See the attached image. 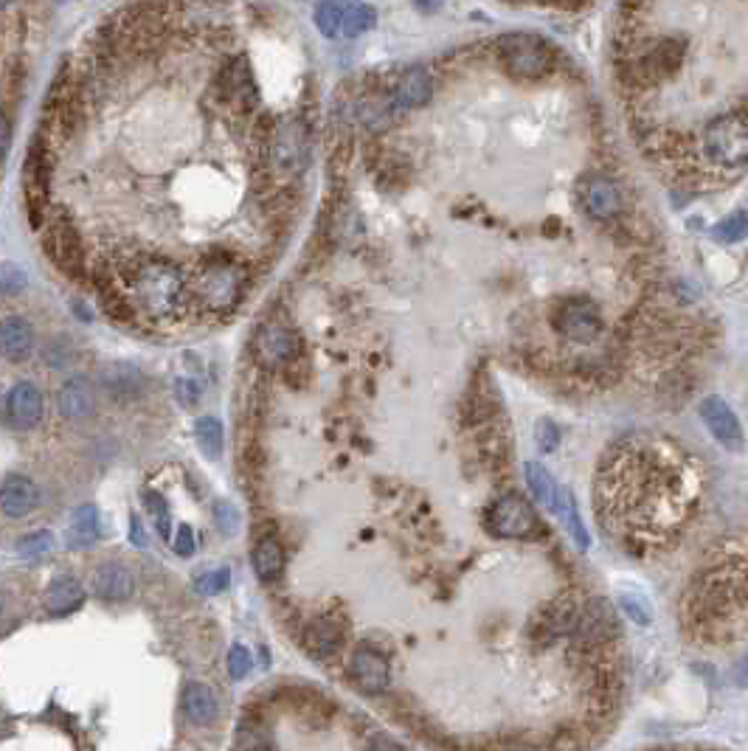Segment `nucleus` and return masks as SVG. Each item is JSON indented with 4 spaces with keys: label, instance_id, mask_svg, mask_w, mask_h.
Masks as SVG:
<instances>
[{
    "label": "nucleus",
    "instance_id": "1",
    "mask_svg": "<svg viewBox=\"0 0 748 751\" xmlns=\"http://www.w3.org/2000/svg\"><path fill=\"white\" fill-rule=\"evenodd\" d=\"M248 276L251 271L237 259V254L225 248H211L197 262L192 296L203 313L231 316L248 293Z\"/></svg>",
    "mask_w": 748,
    "mask_h": 751
},
{
    "label": "nucleus",
    "instance_id": "2",
    "mask_svg": "<svg viewBox=\"0 0 748 751\" xmlns=\"http://www.w3.org/2000/svg\"><path fill=\"white\" fill-rule=\"evenodd\" d=\"M495 54H498L501 68H507V74L521 82H538L552 74L557 65V51L552 43L526 31L501 34L495 43Z\"/></svg>",
    "mask_w": 748,
    "mask_h": 751
},
{
    "label": "nucleus",
    "instance_id": "3",
    "mask_svg": "<svg viewBox=\"0 0 748 751\" xmlns=\"http://www.w3.org/2000/svg\"><path fill=\"white\" fill-rule=\"evenodd\" d=\"M704 155L723 169H740L748 164V110L720 113L706 121Z\"/></svg>",
    "mask_w": 748,
    "mask_h": 751
},
{
    "label": "nucleus",
    "instance_id": "4",
    "mask_svg": "<svg viewBox=\"0 0 748 751\" xmlns=\"http://www.w3.org/2000/svg\"><path fill=\"white\" fill-rule=\"evenodd\" d=\"M552 327L557 335L569 338L574 344H594L602 330V310L591 296H566L554 304Z\"/></svg>",
    "mask_w": 748,
    "mask_h": 751
},
{
    "label": "nucleus",
    "instance_id": "5",
    "mask_svg": "<svg viewBox=\"0 0 748 751\" xmlns=\"http://www.w3.org/2000/svg\"><path fill=\"white\" fill-rule=\"evenodd\" d=\"M214 96L217 102L240 116H251L256 107H259V88L254 82V71H251V62L245 57H234L228 60L220 68V74L214 79Z\"/></svg>",
    "mask_w": 748,
    "mask_h": 751
},
{
    "label": "nucleus",
    "instance_id": "6",
    "mask_svg": "<svg viewBox=\"0 0 748 751\" xmlns=\"http://www.w3.org/2000/svg\"><path fill=\"white\" fill-rule=\"evenodd\" d=\"M490 529L507 541H529L540 535V521L521 493H504L490 507Z\"/></svg>",
    "mask_w": 748,
    "mask_h": 751
},
{
    "label": "nucleus",
    "instance_id": "7",
    "mask_svg": "<svg viewBox=\"0 0 748 751\" xmlns=\"http://www.w3.org/2000/svg\"><path fill=\"white\" fill-rule=\"evenodd\" d=\"M580 614H583V605L574 600L571 594H560V597H554L552 602H546L540 608V614L529 625V636L535 642L552 645L560 636L574 633L577 622H580Z\"/></svg>",
    "mask_w": 748,
    "mask_h": 751
},
{
    "label": "nucleus",
    "instance_id": "8",
    "mask_svg": "<svg viewBox=\"0 0 748 751\" xmlns=\"http://www.w3.org/2000/svg\"><path fill=\"white\" fill-rule=\"evenodd\" d=\"M301 355V338L285 324H262L254 335V358L265 369L293 366Z\"/></svg>",
    "mask_w": 748,
    "mask_h": 751
},
{
    "label": "nucleus",
    "instance_id": "9",
    "mask_svg": "<svg viewBox=\"0 0 748 751\" xmlns=\"http://www.w3.org/2000/svg\"><path fill=\"white\" fill-rule=\"evenodd\" d=\"M268 161L293 178H299L304 172V166L310 161V136L301 121H287L276 130Z\"/></svg>",
    "mask_w": 748,
    "mask_h": 751
},
{
    "label": "nucleus",
    "instance_id": "10",
    "mask_svg": "<svg viewBox=\"0 0 748 751\" xmlns=\"http://www.w3.org/2000/svg\"><path fill=\"white\" fill-rule=\"evenodd\" d=\"M571 636H574V645L583 647V650H594V647L614 642L619 636V619H616L614 608L605 600H588Z\"/></svg>",
    "mask_w": 748,
    "mask_h": 751
},
{
    "label": "nucleus",
    "instance_id": "11",
    "mask_svg": "<svg viewBox=\"0 0 748 751\" xmlns=\"http://www.w3.org/2000/svg\"><path fill=\"white\" fill-rule=\"evenodd\" d=\"M580 203L585 214L597 223H611L625 209V197L619 186L605 175H591L580 183Z\"/></svg>",
    "mask_w": 748,
    "mask_h": 751
},
{
    "label": "nucleus",
    "instance_id": "12",
    "mask_svg": "<svg viewBox=\"0 0 748 751\" xmlns=\"http://www.w3.org/2000/svg\"><path fill=\"white\" fill-rule=\"evenodd\" d=\"M346 673H349V681L360 692H366V695H377V692L386 690L391 678L389 661L383 659L377 650H372V647H358L352 653V659H349Z\"/></svg>",
    "mask_w": 748,
    "mask_h": 751
},
{
    "label": "nucleus",
    "instance_id": "13",
    "mask_svg": "<svg viewBox=\"0 0 748 751\" xmlns=\"http://www.w3.org/2000/svg\"><path fill=\"white\" fill-rule=\"evenodd\" d=\"M701 420L706 422L709 434L718 439L726 451H743V428L732 411V406L720 397H706L701 403Z\"/></svg>",
    "mask_w": 748,
    "mask_h": 751
},
{
    "label": "nucleus",
    "instance_id": "14",
    "mask_svg": "<svg viewBox=\"0 0 748 751\" xmlns=\"http://www.w3.org/2000/svg\"><path fill=\"white\" fill-rule=\"evenodd\" d=\"M43 420V394L34 383H15L6 394V422L17 431H29Z\"/></svg>",
    "mask_w": 748,
    "mask_h": 751
},
{
    "label": "nucleus",
    "instance_id": "15",
    "mask_svg": "<svg viewBox=\"0 0 748 751\" xmlns=\"http://www.w3.org/2000/svg\"><path fill=\"white\" fill-rule=\"evenodd\" d=\"M99 386L110 400L116 403H130L135 397H141V391L147 386V380L141 375V369L133 363H113L105 366L99 375Z\"/></svg>",
    "mask_w": 748,
    "mask_h": 751
},
{
    "label": "nucleus",
    "instance_id": "16",
    "mask_svg": "<svg viewBox=\"0 0 748 751\" xmlns=\"http://www.w3.org/2000/svg\"><path fill=\"white\" fill-rule=\"evenodd\" d=\"M344 631V622L332 614L315 616L313 622L304 628V645L318 659H332L344 645Z\"/></svg>",
    "mask_w": 748,
    "mask_h": 751
},
{
    "label": "nucleus",
    "instance_id": "17",
    "mask_svg": "<svg viewBox=\"0 0 748 751\" xmlns=\"http://www.w3.org/2000/svg\"><path fill=\"white\" fill-rule=\"evenodd\" d=\"M37 504H40L37 484L20 473H9L3 481V493H0V507L6 512V518H26L37 510Z\"/></svg>",
    "mask_w": 748,
    "mask_h": 751
},
{
    "label": "nucleus",
    "instance_id": "18",
    "mask_svg": "<svg viewBox=\"0 0 748 751\" xmlns=\"http://www.w3.org/2000/svg\"><path fill=\"white\" fill-rule=\"evenodd\" d=\"M431 93H434V79L428 74V68L417 65L397 79V85L391 91V102L397 110H417V107L428 105Z\"/></svg>",
    "mask_w": 748,
    "mask_h": 751
},
{
    "label": "nucleus",
    "instance_id": "19",
    "mask_svg": "<svg viewBox=\"0 0 748 751\" xmlns=\"http://www.w3.org/2000/svg\"><path fill=\"white\" fill-rule=\"evenodd\" d=\"M57 408L65 420H88L96 411V394L85 377H68L57 391Z\"/></svg>",
    "mask_w": 748,
    "mask_h": 751
},
{
    "label": "nucleus",
    "instance_id": "20",
    "mask_svg": "<svg viewBox=\"0 0 748 751\" xmlns=\"http://www.w3.org/2000/svg\"><path fill=\"white\" fill-rule=\"evenodd\" d=\"M135 591L133 571L121 563H102L93 574V594L102 600H127Z\"/></svg>",
    "mask_w": 748,
    "mask_h": 751
},
{
    "label": "nucleus",
    "instance_id": "21",
    "mask_svg": "<svg viewBox=\"0 0 748 751\" xmlns=\"http://www.w3.org/2000/svg\"><path fill=\"white\" fill-rule=\"evenodd\" d=\"M0 349L6 355V361L20 363L26 361L34 349V330L26 318L20 316H6L3 327H0Z\"/></svg>",
    "mask_w": 748,
    "mask_h": 751
},
{
    "label": "nucleus",
    "instance_id": "22",
    "mask_svg": "<svg viewBox=\"0 0 748 751\" xmlns=\"http://www.w3.org/2000/svg\"><path fill=\"white\" fill-rule=\"evenodd\" d=\"M85 600V588L76 577H57L45 591V611L51 616H62L76 611Z\"/></svg>",
    "mask_w": 748,
    "mask_h": 751
},
{
    "label": "nucleus",
    "instance_id": "23",
    "mask_svg": "<svg viewBox=\"0 0 748 751\" xmlns=\"http://www.w3.org/2000/svg\"><path fill=\"white\" fill-rule=\"evenodd\" d=\"M217 695L211 692V687L206 684H197L192 681L186 690H183V712H186V718L197 726H209L217 718Z\"/></svg>",
    "mask_w": 748,
    "mask_h": 751
},
{
    "label": "nucleus",
    "instance_id": "24",
    "mask_svg": "<svg viewBox=\"0 0 748 751\" xmlns=\"http://www.w3.org/2000/svg\"><path fill=\"white\" fill-rule=\"evenodd\" d=\"M251 563H254L256 577H259L262 583L279 580L282 571H285V549H282V543L276 541V538H270V535L268 538H262V541L254 546Z\"/></svg>",
    "mask_w": 748,
    "mask_h": 751
},
{
    "label": "nucleus",
    "instance_id": "25",
    "mask_svg": "<svg viewBox=\"0 0 748 751\" xmlns=\"http://www.w3.org/2000/svg\"><path fill=\"white\" fill-rule=\"evenodd\" d=\"M96 541H99V510L93 504H85L74 512V524L65 535V543L71 549H88Z\"/></svg>",
    "mask_w": 748,
    "mask_h": 751
},
{
    "label": "nucleus",
    "instance_id": "26",
    "mask_svg": "<svg viewBox=\"0 0 748 751\" xmlns=\"http://www.w3.org/2000/svg\"><path fill=\"white\" fill-rule=\"evenodd\" d=\"M524 473H526V484H529V490H532V496H535V501H538L540 507H546V510H557L560 487L554 484L552 473H549L543 465H538V462H526Z\"/></svg>",
    "mask_w": 748,
    "mask_h": 751
},
{
    "label": "nucleus",
    "instance_id": "27",
    "mask_svg": "<svg viewBox=\"0 0 748 751\" xmlns=\"http://www.w3.org/2000/svg\"><path fill=\"white\" fill-rule=\"evenodd\" d=\"M557 515H560V521L563 526L569 529L571 541L577 543V549H588L591 546V538H588V532H585L583 518H580V512H577V504H574V496H571L569 490H560V498H557Z\"/></svg>",
    "mask_w": 748,
    "mask_h": 751
},
{
    "label": "nucleus",
    "instance_id": "28",
    "mask_svg": "<svg viewBox=\"0 0 748 751\" xmlns=\"http://www.w3.org/2000/svg\"><path fill=\"white\" fill-rule=\"evenodd\" d=\"M344 0H318L315 3V26L321 29L324 37H338L344 31Z\"/></svg>",
    "mask_w": 748,
    "mask_h": 751
},
{
    "label": "nucleus",
    "instance_id": "29",
    "mask_svg": "<svg viewBox=\"0 0 748 751\" xmlns=\"http://www.w3.org/2000/svg\"><path fill=\"white\" fill-rule=\"evenodd\" d=\"M195 434L200 451L206 453L209 459H220V453H223V425H220V420L217 417H200L195 425Z\"/></svg>",
    "mask_w": 748,
    "mask_h": 751
},
{
    "label": "nucleus",
    "instance_id": "30",
    "mask_svg": "<svg viewBox=\"0 0 748 751\" xmlns=\"http://www.w3.org/2000/svg\"><path fill=\"white\" fill-rule=\"evenodd\" d=\"M374 23H377V15H374V9L369 6V3H360V0L346 3V12H344L346 37H360V34H366V31L372 29Z\"/></svg>",
    "mask_w": 748,
    "mask_h": 751
},
{
    "label": "nucleus",
    "instance_id": "31",
    "mask_svg": "<svg viewBox=\"0 0 748 751\" xmlns=\"http://www.w3.org/2000/svg\"><path fill=\"white\" fill-rule=\"evenodd\" d=\"M234 751H273V743H270L268 729L262 723L256 721H242L240 732H237V743H234Z\"/></svg>",
    "mask_w": 748,
    "mask_h": 751
},
{
    "label": "nucleus",
    "instance_id": "32",
    "mask_svg": "<svg viewBox=\"0 0 748 751\" xmlns=\"http://www.w3.org/2000/svg\"><path fill=\"white\" fill-rule=\"evenodd\" d=\"M748 237V211H734L726 220H720L718 228H715V240L726 242H740Z\"/></svg>",
    "mask_w": 748,
    "mask_h": 751
},
{
    "label": "nucleus",
    "instance_id": "33",
    "mask_svg": "<svg viewBox=\"0 0 748 751\" xmlns=\"http://www.w3.org/2000/svg\"><path fill=\"white\" fill-rule=\"evenodd\" d=\"M17 549L23 557H40L48 555L54 549V535L51 532H31L26 538L17 541Z\"/></svg>",
    "mask_w": 748,
    "mask_h": 751
},
{
    "label": "nucleus",
    "instance_id": "34",
    "mask_svg": "<svg viewBox=\"0 0 748 751\" xmlns=\"http://www.w3.org/2000/svg\"><path fill=\"white\" fill-rule=\"evenodd\" d=\"M214 524H217V529L223 532V535H237L240 532V512H237V507L234 504H228V501H217L214 504Z\"/></svg>",
    "mask_w": 748,
    "mask_h": 751
},
{
    "label": "nucleus",
    "instance_id": "35",
    "mask_svg": "<svg viewBox=\"0 0 748 751\" xmlns=\"http://www.w3.org/2000/svg\"><path fill=\"white\" fill-rule=\"evenodd\" d=\"M0 287H3L6 296L23 293V287H26V273L20 271L17 265H12V262H6L3 271H0Z\"/></svg>",
    "mask_w": 748,
    "mask_h": 751
},
{
    "label": "nucleus",
    "instance_id": "36",
    "mask_svg": "<svg viewBox=\"0 0 748 751\" xmlns=\"http://www.w3.org/2000/svg\"><path fill=\"white\" fill-rule=\"evenodd\" d=\"M228 673H231V678H237V681L251 673V653L245 647H231V653H228Z\"/></svg>",
    "mask_w": 748,
    "mask_h": 751
},
{
    "label": "nucleus",
    "instance_id": "37",
    "mask_svg": "<svg viewBox=\"0 0 748 751\" xmlns=\"http://www.w3.org/2000/svg\"><path fill=\"white\" fill-rule=\"evenodd\" d=\"M228 583H231V571L217 569L211 571V574H206L203 580H197V591H200V594H220V591L228 588Z\"/></svg>",
    "mask_w": 748,
    "mask_h": 751
},
{
    "label": "nucleus",
    "instance_id": "38",
    "mask_svg": "<svg viewBox=\"0 0 748 751\" xmlns=\"http://www.w3.org/2000/svg\"><path fill=\"white\" fill-rule=\"evenodd\" d=\"M560 445V431L552 420H540L538 422V448L543 453H552L554 448Z\"/></svg>",
    "mask_w": 748,
    "mask_h": 751
},
{
    "label": "nucleus",
    "instance_id": "39",
    "mask_svg": "<svg viewBox=\"0 0 748 751\" xmlns=\"http://www.w3.org/2000/svg\"><path fill=\"white\" fill-rule=\"evenodd\" d=\"M175 397H178L180 406L195 408L197 400H200V386H197L195 380H186V377H183V380L175 383Z\"/></svg>",
    "mask_w": 748,
    "mask_h": 751
},
{
    "label": "nucleus",
    "instance_id": "40",
    "mask_svg": "<svg viewBox=\"0 0 748 751\" xmlns=\"http://www.w3.org/2000/svg\"><path fill=\"white\" fill-rule=\"evenodd\" d=\"M622 608H625V611H628V614L633 616L639 625H647V622H650V605H647L642 597L625 594V597H622Z\"/></svg>",
    "mask_w": 748,
    "mask_h": 751
},
{
    "label": "nucleus",
    "instance_id": "41",
    "mask_svg": "<svg viewBox=\"0 0 748 751\" xmlns=\"http://www.w3.org/2000/svg\"><path fill=\"white\" fill-rule=\"evenodd\" d=\"M150 498V510L155 515V524L161 529V535L169 538V507H166V501L161 496H147Z\"/></svg>",
    "mask_w": 748,
    "mask_h": 751
},
{
    "label": "nucleus",
    "instance_id": "42",
    "mask_svg": "<svg viewBox=\"0 0 748 751\" xmlns=\"http://www.w3.org/2000/svg\"><path fill=\"white\" fill-rule=\"evenodd\" d=\"M175 552H178L180 557L195 555V535H192V526L180 524L178 535H175Z\"/></svg>",
    "mask_w": 748,
    "mask_h": 751
},
{
    "label": "nucleus",
    "instance_id": "43",
    "mask_svg": "<svg viewBox=\"0 0 748 751\" xmlns=\"http://www.w3.org/2000/svg\"><path fill=\"white\" fill-rule=\"evenodd\" d=\"M45 361L51 363V366H65V363H71V344L54 341V344L45 349Z\"/></svg>",
    "mask_w": 748,
    "mask_h": 751
},
{
    "label": "nucleus",
    "instance_id": "44",
    "mask_svg": "<svg viewBox=\"0 0 748 751\" xmlns=\"http://www.w3.org/2000/svg\"><path fill=\"white\" fill-rule=\"evenodd\" d=\"M130 541H133L138 549H144V546H147V532H144V524H141V518H138V515L130 518Z\"/></svg>",
    "mask_w": 748,
    "mask_h": 751
},
{
    "label": "nucleus",
    "instance_id": "45",
    "mask_svg": "<svg viewBox=\"0 0 748 751\" xmlns=\"http://www.w3.org/2000/svg\"><path fill=\"white\" fill-rule=\"evenodd\" d=\"M732 678H734V684H740V687H748V656H743V659L734 664Z\"/></svg>",
    "mask_w": 748,
    "mask_h": 751
},
{
    "label": "nucleus",
    "instance_id": "46",
    "mask_svg": "<svg viewBox=\"0 0 748 751\" xmlns=\"http://www.w3.org/2000/svg\"><path fill=\"white\" fill-rule=\"evenodd\" d=\"M442 3L445 0H414V6H417L419 12H436V9H442Z\"/></svg>",
    "mask_w": 748,
    "mask_h": 751
}]
</instances>
